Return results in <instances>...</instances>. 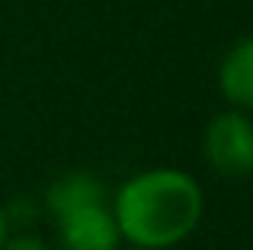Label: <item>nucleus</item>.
<instances>
[{"label": "nucleus", "mask_w": 253, "mask_h": 250, "mask_svg": "<svg viewBox=\"0 0 253 250\" xmlns=\"http://www.w3.org/2000/svg\"><path fill=\"white\" fill-rule=\"evenodd\" d=\"M109 208L116 215L119 234L131 247L170 250L199 228L205 196L192 173L154 167L125 180Z\"/></svg>", "instance_id": "1"}, {"label": "nucleus", "mask_w": 253, "mask_h": 250, "mask_svg": "<svg viewBox=\"0 0 253 250\" xmlns=\"http://www.w3.org/2000/svg\"><path fill=\"white\" fill-rule=\"evenodd\" d=\"M205 161L215 173L244 180L253 173V119L244 109H228L215 116L205 128Z\"/></svg>", "instance_id": "2"}, {"label": "nucleus", "mask_w": 253, "mask_h": 250, "mask_svg": "<svg viewBox=\"0 0 253 250\" xmlns=\"http://www.w3.org/2000/svg\"><path fill=\"white\" fill-rule=\"evenodd\" d=\"M55 225L64 250H119V241H122L116 215L106 206V199L58 212Z\"/></svg>", "instance_id": "3"}, {"label": "nucleus", "mask_w": 253, "mask_h": 250, "mask_svg": "<svg viewBox=\"0 0 253 250\" xmlns=\"http://www.w3.org/2000/svg\"><path fill=\"white\" fill-rule=\"evenodd\" d=\"M218 90L237 109H253V36L237 39L221 58Z\"/></svg>", "instance_id": "4"}, {"label": "nucleus", "mask_w": 253, "mask_h": 250, "mask_svg": "<svg viewBox=\"0 0 253 250\" xmlns=\"http://www.w3.org/2000/svg\"><path fill=\"white\" fill-rule=\"evenodd\" d=\"M99 199H106V189L90 173H68L61 180H55L48 186V193H45V202H48L51 215L68 212V208L84 206V202H99Z\"/></svg>", "instance_id": "5"}, {"label": "nucleus", "mask_w": 253, "mask_h": 250, "mask_svg": "<svg viewBox=\"0 0 253 250\" xmlns=\"http://www.w3.org/2000/svg\"><path fill=\"white\" fill-rule=\"evenodd\" d=\"M3 250H48V247H45V241L36 238V234H16V238H6Z\"/></svg>", "instance_id": "6"}, {"label": "nucleus", "mask_w": 253, "mask_h": 250, "mask_svg": "<svg viewBox=\"0 0 253 250\" xmlns=\"http://www.w3.org/2000/svg\"><path fill=\"white\" fill-rule=\"evenodd\" d=\"M6 238H10V225H6V212H3V208H0V250H3Z\"/></svg>", "instance_id": "7"}, {"label": "nucleus", "mask_w": 253, "mask_h": 250, "mask_svg": "<svg viewBox=\"0 0 253 250\" xmlns=\"http://www.w3.org/2000/svg\"><path fill=\"white\" fill-rule=\"evenodd\" d=\"M128 250H148V247H128Z\"/></svg>", "instance_id": "8"}]
</instances>
